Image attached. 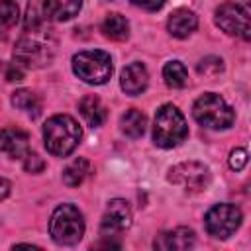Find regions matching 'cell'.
I'll use <instances>...</instances> for the list:
<instances>
[{
	"mask_svg": "<svg viewBox=\"0 0 251 251\" xmlns=\"http://www.w3.org/2000/svg\"><path fill=\"white\" fill-rule=\"evenodd\" d=\"M169 180L176 186H182L188 192H198L204 190L210 182V171L206 165L198 161H184L175 165L169 171Z\"/></svg>",
	"mask_w": 251,
	"mask_h": 251,
	"instance_id": "obj_9",
	"label": "cell"
},
{
	"mask_svg": "<svg viewBox=\"0 0 251 251\" xmlns=\"http://www.w3.org/2000/svg\"><path fill=\"white\" fill-rule=\"evenodd\" d=\"M55 53V39L49 33H39V29H29L16 43L14 57L24 69H39L51 63Z\"/></svg>",
	"mask_w": 251,
	"mask_h": 251,
	"instance_id": "obj_2",
	"label": "cell"
},
{
	"mask_svg": "<svg viewBox=\"0 0 251 251\" xmlns=\"http://www.w3.org/2000/svg\"><path fill=\"white\" fill-rule=\"evenodd\" d=\"M194 245V231L188 227H175L171 231H163L157 239H155V249H163V251H182Z\"/></svg>",
	"mask_w": 251,
	"mask_h": 251,
	"instance_id": "obj_13",
	"label": "cell"
},
{
	"mask_svg": "<svg viewBox=\"0 0 251 251\" xmlns=\"http://www.w3.org/2000/svg\"><path fill=\"white\" fill-rule=\"evenodd\" d=\"M73 71L78 78H82L88 84H104L112 76V59L106 51L92 49V51H80L73 57Z\"/></svg>",
	"mask_w": 251,
	"mask_h": 251,
	"instance_id": "obj_6",
	"label": "cell"
},
{
	"mask_svg": "<svg viewBox=\"0 0 251 251\" xmlns=\"http://www.w3.org/2000/svg\"><path fill=\"white\" fill-rule=\"evenodd\" d=\"M122 88L126 94L129 96H137L141 94L147 84H149V75H147V69L141 65V63H131L127 65L124 71H122Z\"/></svg>",
	"mask_w": 251,
	"mask_h": 251,
	"instance_id": "obj_12",
	"label": "cell"
},
{
	"mask_svg": "<svg viewBox=\"0 0 251 251\" xmlns=\"http://www.w3.org/2000/svg\"><path fill=\"white\" fill-rule=\"evenodd\" d=\"M198 73L204 75V76H216L224 71V61L220 57H214V55H208L204 57L200 63H198Z\"/></svg>",
	"mask_w": 251,
	"mask_h": 251,
	"instance_id": "obj_23",
	"label": "cell"
},
{
	"mask_svg": "<svg viewBox=\"0 0 251 251\" xmlns=\"http://www.w3.org/2000/svg\"><path fill=\"white\" fill-rule=\"evenodd\" d=\"M102 33L108 37V39H114V41H124L127 35H129V24L124 16L120 14H110L106 16V20L102 22Z\"/></svg>",
	"mask_w": 251,
	"mask_h": 251,
	"instance_id": "obj_18",
	"label": "cell"
},
{
	"mask_svg": "<svg viewBox=\"0 0 251 251\" xmlns=\"http://www.w3.org/2000/svg\"><path fill=\"white\" fill-rule=\"evenodd\" d=\"M186 135H188V126L180 110L173 104L161 106L155 114L153 141L163 149H171L180 145L186 139Z\"/></svg>",
	"mask_w": 251,
	"mask_h": 251,
	"instance_id": "obj_3",
	"label": "cell"
},
{
	"mask_svg": "<svg viewBox=\"0 0 251 251\" xmlns=\"http://www.w3.org/2000/svg\"><path fill=\"white\" fill-rule=\"evenodd\" d=\"M29 147V135L18 127H4L0 131V151L6 153L10 159L25 157Z\"/></svg>",
	"mask_w": 251,
	"mask_h": 251,
	"instance_id": "obj_11",
	"label": "cell"
},
{
	"mask_svg": "<svg viewBox=\"0 0 251 251\" xmlns=\"http://www.w3.org/2000/svg\"><path fill=\"white\" fill-rule=\"evenodd\" d=\"M45 12L41 10L39 12V6H37V0H31L27 4V12H25V29H39L41 25V20H43Z\"/></svg>",
	"mask_w": 251,
	"mask_h": 251,
	"instance_id": "obj_24",
	"label": "cell"
},
{
	"mask_svg": "<svg viewBox=\"0 0 251 251\" xmlns=\"http://www.w3.org/2000/svg\"><path fill=\"white\" fill-rule=\"evenodd\" d=\"M49 233L59 245H75L84 235V220L76 206L61 204L51 214Z\"/></svg>",
	"mask_w": 251,
	"mask_h": 251,
	"instance_id": "obj_4",
	"label": "cell"
},
{
	"mask_svg": "<svg viewBox=\"0 0 251 251\" xmlns=\"http://www.w3.org/2000/svg\"><path fill=\"white\" fill-rule=\"evenodd\" d=\"M196 25H198V18H196V14H194L192 10H188V8H178V10H175V12L171 14L169 22H167V27H169L171 35H173V37H178V39L188 37V35L196 29Z\"/></svg>",
	"mask_w": 251,
	"mask_h": 251,
	"instance_id": "obj_14",
	"label": "cell"
},
{
	"mask_svg": "<svg viewBox=\"0 0 251 251\" xmlns=\"http://www.w3.org/2000/svg\"><path fill=\"white\" fill-rule=\"evenodd\" d=\"M82 6V0H45L43 12L47 18L55 22H67L78 14Z\"/></svg>",
	"mask_w": 251,
	"mask_h": 251,
	"instance_id": "obj_15",
	"label": "cell"
},
{
	"mask_svg": "<svg viewBox=\"0 0 251 251\" xmlns=\"http://www.w3.org/2000/svg\"><path fill=\"white\" fill-rule=\"evenodd\" d=\"M145 126H147V118L141 110L137 108H129L124 116H122V131L131 137V139H137L143 135L145 131Z\"/></svg>",
	"mask_w": 251,
	"mask_h": 251,
	"instance_id": "obj_17",
	"label": "cell"
},
{
	"mask_svg": "<svg viewBox=\"0 0 251 251\" xmlns=\"http://www.w3.org/2000/svg\"><path fill=\"white\" fill-rule=\"evenodd\" d=\"M192 116L194 120L210 129H226L233 124V110L226 104V100L214 92L202 94L194 106H192Z\"/></svg>",
	"mask_w": 251,
	"mask_h": 251,
	"instance_id": "obj_5",
	"label": "cell"
},
{
	"mask_svg": "<svg viewBox=\"0 0 251 251\" xmlns=\"http://www.w3.org/2000/svg\"><path fill=\"white\" fill-rule=\"evenodd\" d=\"M80 127L75 118L67 114L51 116L43 126V141L51 155L55 157H67L75 151V147L80 141Z\"/></svg>",
	"mask_w": 251,
	"mask_h": 251,
	"instance_id": "obj_1",
	"label": "cell"
},
{
	"mask_svg": "<svg viewBox=\"0 0 251 251\" xmlns=\"http://www.w3.org/2000/svg\"><path fill=\"white\" fill-rule=\"evenodd\" d=\"M131 224V210L129 204L122 198H114L108 202V208L100 222V237L104 239L98 243V247H120L118 241H112L118 237L124 229H127Z\"/></svg>",
	"mask_w": 251,
	"mask_h": 251,
	"instance_id": "obj_7",
	"label": "cell"
},
{
	"mask_svg": "<svg viewBox=\"0 0 251 251\" xmlns=\"http://www.w3.org/2000/svg\"><path fill=\"white\" fill-rule=\"evenodd\" d=\"M78 110H80V116L84 118V122L90 126V127H98V126H102L104 124V120H106V108L102 106V102H100V98L98 96H92V94H88V96H84L80 102H78Z\"/></svg>",
	"mask_w": 251,
	"mask_h": 251,
	"instance_id": "obj_16",
	"label": "cell"
},
{
	"mask_svg": "<svg viewBox=\"0 0 251 251\" xmlns=\"http://www.w3.org/2000/svg\"><path fill=\"white\" fill-rule=\"evenodd\" d=\"M24 169L27 171V173H41L43 169H45V161L37 155V153H25V159H24Z\"/></svg>",
	"mask_w": 251,
	"mask_h": 251,
	"instance_id": "obj_25",
	"label": "cell"
},
{
	"mask_svg": "<svg viewBox=\"0 0 251 251\" xmlns=\"http://www.w3.org/2000/svg\"><path fill=\"white\" fill-rule=\"evenodd\" d=\"M20 20V8L14 0H0V25H16Z\"/></svg>",
	"mask_w": 251,
	"mask_h": 251,
	"instance_id": "obj_22",
	"label": "cell"
},
{
	"mask_svg": "<svg viewBox=\"0 0 251 251\" xmlns=\"http://www.w3.org/2000/svg\"><path fill=\"white\" fill-rule=\"evenodd\" d=\"M163 78H165L167 86H171V88H182L188 82L186 67L180 61H169L163 67Z\"/></svg>",
	"mask_w": 251,
	"mask_h": 251,
	"instance_id": "obj_20",
	"label": "cell"
},
{
	"mask_svg": "<svg viewBox=\"0 0 251 251\" xmlns=\"http://www.w3.org/2000/svg\"><path fill=\"white\" fill-rule=\"evenodd\" d=\"M10 190H12L10 180H8V178H4V176H0V200H4V198L10 194Z\"/></svg>",
	"mask_w": 251,
	"mask_h": 251,
	"instance_id": "obj_29",
	"label": "cell"
},
{
	"mask_svg": "<svg viewBox=\"0 0 251 251\" xmlns=\"http://www.w3.org/2000/svg\"><path fill=\"white\" fill-rule=\"evenodd\" d=\"M216 24L229 35H237L241 39L251 37L249 14L245 8H241L235 2H226L216 10Z\"/></svg>",
	"mask_w": 251,
	"mask_h": 251,
	"instance_id": "obj_10",
	"label": "cell"
},
{
	"mask_svg": "<svg viewBox=\"0 0 251 251\" xmlns=\"http://www.w3.org/2000/svg\"><path fill=\"white\" fill-rule=\"evenodd\" d=\"M2 69H4V65H2V61H0V71H2Z\"/></svg>",
	"mask_w": 251,
	"mask_h": 251,
	"instance_id": "obj_30",
	"label": "cell"
},
{
	"mask_svg": "<svg viewBox=\"0 0 251 251\" xmlns=\"http://www.w3.org/2000/svg\"><path fill=\"white\" fill-rule=\"evenodd\" d=\"M247 165V151L245 149H233L229 153V167L233 171H241Z\"/></svg>",
	"mask_w": 251,
	"mask_h": 251,
	"instance_id": "obj_26",
	"label": "cell"
},
{
	"mask_svg": "<svg viewBox=\"0 0 251 251\" xmlns=\"http://www.w3.org/2000/svg\"><path fill=\"white\" fill-rule=\"evenodd\" d=\"M24 78V67L18 65V63H12L6 67V80L10 82H16V80H22Z\"/></svg>",
	"mask_w": 251,
	"mask_h": 251,
	"instance_id": "obj_27",
	"label": "cell"
},
{
	"mask_svg": "<svg viewBox=\"0 0 251 251\" xmlns=\"http://www.w3.org/2000/svg\"><path fill=\"white\" fill-rule=\"evenodd\" d=\"M12 104L24 112H27L29 116L37 118L41 112V100L37 98V94H33L31 90H16L12 94Z\"/></svg>",
	"mask_w": 251,
	"mask_h": 251,
	"instance_id": "obj_21",
	"label": "cell"
},
{
	"mask_svg": "<svg viewBox=\"0 0 251 251\" xmlns=\"http://www.w3.org/2000/svg\"><path fill=\"white\" fill-rule=\"evenodd\" d=\"M88 173H90V163L84 157H78L63 171V180L67 186H78L88 176Z\"/></svg>",
	"mask_w": 251,
	"mask_h": 251,
	"instance_id": "obj_19",
	"label": "cell"
},
{
	"mask_svg": "<svg viewBox=\"0 0 251 251\" xmlns=\"http://www.w3.org/2000/svg\"><path fill=\"white\" fill-rule=\"evenodd\" d=\"M131 2L143 10H149V12H155L165 4V0H131Z\"/></svg>",
	"mask_w": 251,
	"mask_h": 251,
	"instance_id": "obj_28",
	"label": "cell"
},
{
	"mask_svg": "<svg viewBox=\"0 0 251 251\" xmlns=\"http://www.w3.org/2000/svg\"><path fill=\"white\" fill-rule=\"evenodd\" d=\"M241 220H243L241 210L235 204H216L208 210L204 224H206V231L212 237L226 239L241 226Z\"/></svg>",
	"mask_w": 251,
	"mask_h": 251,
	"instance_id": "obj_8",
	"label": "cell"
}]
</instances>
